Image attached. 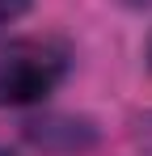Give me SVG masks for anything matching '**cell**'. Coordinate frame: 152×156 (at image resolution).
Masks as SVG:
<instances>
[{
    "label": "cell",
    "instance_id": "cell-1",
    "mask_svg": "<svg viewBox=\"0 0 152 156\" xmlns=\"http://www.w3.org/2000/svg\"><path fill=\"white\" fill-rule=\"evenodd\" d=\"M72 51L63 38L51 34H25L9 38L0 47V105L25 110V105H42L68 80Z\"/></svg>",
    "mask_w": 152,
    "mask_h": 156
},
{
    "label": "cell",
    "instance_id": "cell-2",
    "mask_svg": "<svg viewBox=\"0 0 152 156\" xmlns=\"http://www.w3.org/2000/svg\"><path fill=\"white\" fill-rule=\"evenodd\" d=\"M38 148H63V152H80L93 144V127L80 118H47V122H30L25 131Z\"/></svg>",
    "mask_w": 152,
    "mask_h": 156
},
{
    "label": "cell",
    "instance_id": "cell-3",
    "mask_svg": "<svg viewBox=\"0 0 152 156\" xmlns=\"http://www.w3.org/2000/svg\"><path fill=\"white\" fill-rule=\"evenodd\" d=\"M131 139L152 156V110H144V114H135V118H131Z\"/></svg>",
    "mask_w": 152,
    "mask_h": 156
},
{
    "label": "cell",
    "instance_id": "cell-4",
    "mask_svg": "<svg viewBox=\"0 0 152 156\" xmlns=\"http://www.w3.org/2000/svg\"><path fill=\"white\" fill-rule=\"evenodd\" d=\"M25 9H30V0H0V30H9Z\"/></svg>",
    "mask_w": 152,
    "mask_h": 156
},
{
    "label": "cell",
    "instance_id": "cell-5",
    "mask_svg": "<svg viewBox=\"0 0 152 156\" xmlns=\"http://www.w3.org/2000/svg\"><path fill=\"white\" fill-rule=\"evenodd\" d=\"M118 4H123V9H139V13H144V9H152V0H118Z\"/></svg>",
    "mask_w": 152,
    "mask_h": 156
},
{
    "label": "cell",
    "instance_id": "cell-6",
    "mask_svg": "<svg viewBox=\"0 0 152 156\" xmlns=\"http://www.w3.org/2000/svg\"><path fill=\"white\" fill-rule=\"evenodd\" d=\"M0 156H9V152H4V148H0Z\"/></svg>",
    "mask_w": 152,
    "mask_h": 156
}]
</instances>
